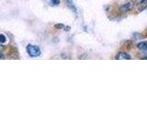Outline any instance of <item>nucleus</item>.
<instances>
[{
  "mask_svg": "<svg viewBox=\"0 0 147 138\" xmlns=\"http://www.w3.org/2000/svg\"><path fill=\"white\" fill-rule=\"evenodd\" d=\"M7 41V38L6 36L3 34H0V43H5Z\"/></svg>",
  "mask_w": 147,
  "mask_h": 138,
  "instance_id": "39448f33",
  "label": "nucleus"
},
{
  "mask_svg": "<svg viewBox=\"0 0 147 138\" xmlns=\"http://www.w3.org/2000/svg\"><path fill=\"white\" fill-rule=\"evenodd\" d=\"M56 27H57V28H62V27H63V25H57Z\"/></svg>",
  "mask_w": 147,
  "mask_h": 138,
  "instance_id": "9d476101",
  "label": "nucleus"
},
{
  "mask_svg": "<svg viewBox=\"0 0 147 138\" xmlns=\"http://www.w3.org/2000/svg\"><path fill=\"white\" fill-rule=\"evenodd\" d=\"M116 59L117 60H130L131 59V55L129 53H127L121 52V53H119L116 55Z\"/></svg>",
  "mask_w": 147,
  "mask_h": 138,
  "instance_id": "f03ea898",
  "label": "nucleus"
},
{
  "mask_svg": "<svg viewBox=\"0 0 147 138\" xmlns=\"http://www.w3.org/2000/svg\"><path fill=\"white\" fill-rule=\"evenodd\" d=\"M144 59H147V57H144Z\"/></svg>",
  "mask_w": 147,
  "mask_h": 138,
  "instance_id": "9b49d317",
  "label": "nucleus"
},
{
  "mask_svg": "<svg viewBox=\"0 0 147 138\" xmlns=\"http://www.w3.org/2000/svg\"><path fill=\"white\" fill-rule=\"evenodd\" d=\"M138 4L140 5V6H142V5H144V6L146 7V4H147V0H137Z\"/></svg>",
  "mask_w": 147,
  "mask_h": 138,
  "instance_id": "423d86ee",
  "label": "nucleus"
},
{
  "mask_svg": "<svg viewBox=\"0 0 147 138\" xmlns=\"http://www.w3.org/2000/svg\"><path fill=\"white\" fill-rule=\"evenodd\" d=\"M27 52L29 53L30 56H39L40 54V49L36 45H32V44H29L27 46Z\"/></svg>",
  "mask_w": 147,
  "mask_h": 138,
  "instance_id": "f257e3e1",
  "label": "nucleus"
},
{
  "mask_svg": "<svg viewBox=\"0 0 147 138\" xmlns=\"http://www.w3.org/2000/svg\"><path fill=\"white\" fill-rule=\"evenodd\" d=\"M3 55H2V53H0V59H3Z\"/></svg>",
  "mask_w": 147,
  "mask_h": 138,
  "instance_id": "1a4fd4ad",
  "label": "nucleus"
},
{
  "mask_svg": "<svg viewBox=\"0 0 147 138\" xmlns=\"http://www.w3.org/2000/svg\"><path fill=\"white\" fill-rule=\"evenodd\" d=\"M50 2L53 6H57V5L60 4V0H50Z\"/></svg>",
  "mask_w": 147,
  "mask_h": 138,
  "instance_id": "0eeeda50",
  "label": "nucleus"
},
{
  "mask_svg": "<svg viewBox=\"0 0 147 138\" xmlns=\"http://www.w3.org/2000/svg\"><path fill=\"white\" fill-rule=\"evenodd\" d=\"M3 50H4L3 46H2V45H0V53H2V52H3Z\"/></svg>",
  "mask_w": 147,
  "mask_h": 138,
  "instance_id": "6e6552de",
  "label": "nucleus"
},
{
  "mask_svg": "<svg viewBox=\"0 0 147 138\" xmlns=\"http://www.w3.org/2000/svg\"><path fill=\"white\" fill-rule=\"evenodd\" d=\"M137 48L142 51H147V41H141V43L137 44Z\"/></svg>",
  "mask_w": 147,
  "mask_h": 138,
  "instance_id": "20e7f679",
  "label": "nucleus"
},
{
  "mask_svg": "<svg viewBox=\"0 0 147 138\" xmlns=\"http://www.w3.org/2000/svg\"><path fill=\"white\" fill-rule=\"evenodd\" d=\"M133 8V3L131 1V2H128L126 4H124L123 6L121 7V10L124 11V12H127V11H130Z\"/></svg>",
  "mask_w": 147,
  "mask_h": 138,
  "instance_id": "7ed1b4c3",
  "label": "nucleus"
}]
</instances>
